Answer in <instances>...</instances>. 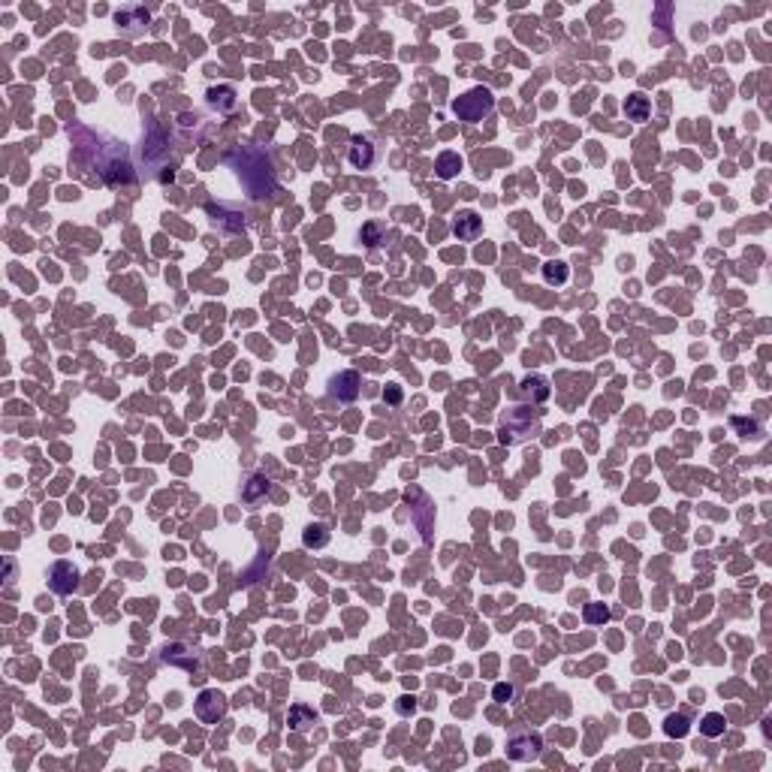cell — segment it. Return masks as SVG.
<instances>
[{
  "mask_svg": "<svg viewBox=\"0 0 772 772\" xmlns=\"http://www.w3.org/2000/svg\"><path fill=\"white\" fill-rule=\"evenodd\" d=\"M540 751H543V739L531 733V730H522V733H513L507 739V757L522 760V764L525 760H537Z\"/></svg>",
  "mask_w": 772,
  "mask_h": 772,
  "instance_id": "2",
  "label": "cell"
},
{
  "mask_svg": "<svg viewBox=\"0 0 772 772\" xmlns=\"http://www.w3.org/2000/svg\"><path fill=\"white\" fill-rule=\"evenodd\" d=\"M492 106H495V97H492L489 88H470L468 94H462L453 103V112L462 118V121L477 124V121H483V118L492 112Z\"/></svg>",
  "mask_w": 772,
  "mask_h": 772,
  "instance_id": "1",
  "label": "cell"
},
{
  "mask_svg": "<svg viewBox=\"0 0 772 772\" xmlns=\"http://www.w3.org/2000/svg\"><path fill=\"white\" fill-rule=\"evenodd\" d=\"M389 402H393V405L402 402V393H398V386H389Z\"/></svg>",
  "mask_w": 772,
  "mask_h": 772,
  "instance_id": "22",
  "label": "cell"
},
{
  "mask_svg": "<svg viewBox=\"0 0 772 772\" xmlns=\"http://www.w3.org/2000/svg\"><path fill=\"white\" fill-rule=\"evenodd\" d=\"M347 157H350V163H353L356 169H371V166H374V157H377V151H374V145H371V139H365V136H356L353 142H350V151H347Z\"/></svg>",
  "mask_w": 772,
  "mask_h": 772,
  "instance_id": "7",
  "label": "cell"
},
{
  "mask_svg": "<svg viewBox=\"0 0 772 772\" xmlns=\"http://www.w3.org/2000/svg\"><path fill=\"white\" fill-rule=\"evenodd\" d=\"M567 278H570L567 263H561V259H549V263H543V280H546L549 287L567 284Z\"/></svg>",
  "mask_w": 772,
  "mask_h": 772,
  "instance_id": "13",
  "label": "cell"
},
{
  "mask_svg": "<svg viewBox=\"0 0 772 772\" xmlns=\"http://www.w3.org/2000/svg\"><path fill=\"white\" fill-rule=\"evenodd\" d=\"M688 730H691V721H688V715H667V721H664V733L667 736H673V739H685L688 736Z\"/></svg>",
  "mask_w": 772,
  "mask_h": 772,
  "instance_id": "16",
  "label": "cell"
},
{
  "mask_svg": "<svg viewBox=\"0 0 772 772\" xmlns=\"http://www.w3.org/2000/svg\"><path fill=\"white\" fill-rule=\"evenodd\" d=\"M208 106L217 109V112H233L236 109V91L229 85H220L208 91Z\"/></svg>",
  "mask_w": 772,
  "mask_h": 772,
  "instance_id": "11",
  "label": "cell"
},
{
  "mask_svg": "<svg viewBox=\"0 0 772 772\" xmlns=\"http://www.w3.org/2000/svg\"><path fill=\"white\" fill-rule=\"evenodd\" d=\"M359 386H363V380H359L356 371H338V374L329 380V395L338 398V402H353L359 395Z\"/></svg>",
  "mask_w": 772,
  "mask_h": 772,
  "instance_id": "5",
  "label": "cell"
},
{
  "mask_svg": "<svg viewBox=\"0 0 772 772\" xmlns=\"http://www.w3.org/2000/svg\"><path fill=\"white\" fill-rule=\"evenodd\" d=\"M583 616H585L588 625H607V621L613 618V613H609V607H607V604H585Z\"/></svg>",
  "mask_w": 772,
  "mask_h": 772,
  "instance_id": "17",
  "label": "cell"
},
{
  "mask_svg": "<svg viewBox=\"0 0 772 772\" xmlns=\"http://www.w3.org/2000/svg\"><path fill=\"white\" fill-rule=\"evenodd\" d=\"M724 727H727V721H724L721 712H709V715H703V721H700V733L709 736V739L724 736Z\"/></svg>",
  "mask_w": 772,
  "mask_h": 772,
  "instance_id": "15",
  "label": "cell"
},
{
  "mask_svg": "<svg viewBox=\"0 0 772 772\" xmlns=\"http://www.w3.org/2000/svg\"><path fill=\"white\" fill-rule=\"evenodd\" d=\"M48 585H52L55 595H73L79 588V570L69 561H55L52 570H48Z\"/></svg>",
  "mask_w": 772,
  "mask_h": 772,
  "instance_id": "4",
  "label": "cell"
},
{
  "mask_svg": "<svg viewBox=\"0 0 772 772\" xmlns=\"http://www.w3.org/2000/svg\"><path fill=\"white\" fill-rule=\"evenodd\" d=\"M492 697L498 700V703H510V700L516 697V688L510 685V682H498V685L492 688Z\"/></svg>",
  "mask_w": 772,
  "mask_h": 772,
  "instance_id": "19",
  "label": "cell"
},
{
  "mask_svg": "<svg viewBox=\"0 0 772 772\" xmlns=\"http://www.w3.org/2000/svg\"><path fill=\"white\" fill-rule=\"evenodd\" d=\"M302 543H305L308 549H323V546L329 543V528L320 525V522L308 525V528L302 531Z\"/></svg>",
  "mask_w": 772,
  "mask_h": 772,
  "instance_id": "14",
  "label": "cell"
},
{
  "mask_svg": "<svg viewBox=\"0 0 772 772\" xmlns=\"http://www.w3.org/2000/svg\"><path fill=\"white\" fill-rule=\"evenodd\" d=\"M363 242L368 248H377L380 242H384V229H380V224H365L363 226Z\"/></svg>",
  "mask_w": 772,
  "mask_h": 772,
  "instance_id": "18",
  "label": "cell"
},
{
  "mask_svg": "<svg viewBox=\"0 0 772 772\" xmlns=\"http://www.w3.org/2000/svg\"><path fill=\"white\" fill-rule=\"evenodd\" d=\"M453 233L459 242H474V238L483 233V217L477 212H462L456 220H453Z\"/></svg>",
  "mask_w": 772,
  "mask_h": 772,
  "instance_id": "6",
  "label": "cell"
},
{
  "mask_svg": "<svg viewBox=\"0 0 772 772\" xmlns=\"http://www.w3.org/2000/svg\"><path fill=\"white\" fill-rule=\"evenodd\" d=\"M317 721V712L311 709V706H305V703H293L290 706V715H287V724L296 730V733H305V730L311 727Z\"/></svg>",
  "mask_w": 772,
  "mask_h": 772,
  "instance_id": "8",
  "label": "cell"
},
{
  "mask_svg": "<svg viewBox=\"0 0 772 772\" xmlns=\"http://www.w3.org/2000/svg\"><path fill=\"white\" fill-rule=\"evenodd\" d=\"M459 169H462V157H459L456 151H444V154H438V163H435V172H438V178H444V182H449V178H456V175H459Z\"/></svg>",
  "mask_w": 772,
  "mask_h": 772,
  "instance_id": "12",
  "label": "cell"
},
{
  "mask_svg": "<svg viewBox=\"0 0 772 772\" xmlns=\"http://www.w3.org/2000/svg\"><path fill=\"white\" fill-rule=\"evenodd\" d=\"M649 112H651V103H649V97L643 94H630L625 100V115H628V121H649Z\"/></svg>",
  "mask_w": 772,
  "mask_h": 772,
  "instance_id": "10",
  "label": "cell"
},
{
  "mask_svg": "<svg viewBox=\"0 0 772 772\" xmlns=\"http://www.w3.org/2000/svg\"><path fill=\"white\" fill-rule=\"evenodd\" d=\"M414 709H417L414 697H402V703H398V712H402V715H407V712H414Z\"/></svg>",
  "mask_w": 772,
  "mask_h": 772,
  "instance_id": "21",
  "label": "cell"
},
{
  "mask_svg": "<svg viewBox=\"0 0 772 772\" xmlns=\"http://www.w3.org/2000/svg\"><path fill=\"white\" fill-rule=\"evenodd\" d=\"M549 393H553V389H549V380L546 377L531 374V377L522 380V395L528 398V402H546Z\"/></svg>",
  "mask_w": 772,
  "mask_h": 772,
  "instance_id": "9",
  "label": "cell"
},
{
  "mask_svg": "<svg viewBox=\"0 0 772 772\" xmlns=\"http://www.w3.org/2000/svg\"><path fill=\"white\" fill-rule=\"evenodd\" d=\"M224 715H226V697L220 694V691H212V688L199 691V697H196V718L205 721V724H217Z\"/></svg>",
  "mask_w": 772,
  "mask_h": 772,
  "instance_id": "3",
  "label": "cell"
},
{
  "mask_svg": "<svg viewBox=\"0 0 772 772\" xmlns=\"http://www.w3.org/2000/svg\"><path fill=\"white\" fill-rule=\"evenodd\" d=\"M257 492H269V480H263V477H254V480H250V486H248L245 498H248V501H254V498H257Z\"/></svg>",
  "mask_w": 772,
  "mask_h": 772,
  "instance_id": "20",
  "label": "cell"
}]
</instances>
